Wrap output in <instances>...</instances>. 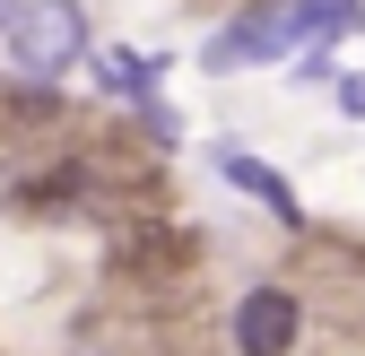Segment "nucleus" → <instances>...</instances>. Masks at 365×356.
<instances>
[{"label":"nucleus","instance_id":"nucleus-1","mask_svg":"<svg viewBox=\"0 0 365 356\" xmlns=\"http://www.w3.org/2000/svg\"><path fill=\"white\" fill-rule=\"evenodd\" d=\"M9 35V61L26 78H61L78 53H87V18H78V0H18V18L0 26Z\"/></svg>","mask_w":365,"mask_h":356},{"label":"nucleus","instance_id":"nucleus-2","mask_svg":"<svg viewBox=\"0 0 365 356\" xmlns=\"http://www.w3.org/2000/svg\"><path fill=\"white\" fill-rule=\"evenodd\" d=\"M296 35H304V26H296V0H252V9L209 43V61H217V70H235V61H279Z\"/></svg>","mask_w":365,"mask_h":356},{"label":"nucleus","instance_id":"nucleus-3","mask_svg":"<svg viewBox=\"0 0 365 356\" xmlns=\"http://www.w3.org/2000/svg\"><path fill=\"white\" fill-rule=\"evenodd\" d=\"M235 347L244 356H287L296 347V295L287 287H252L235 304Z\"/></svg>","mask_w":365,"mask_h":356},{"label":"nucleus","instance_id":"nucleus-4","mask_svg":"<svg viewBox=\"0 0 365 356\" xmlns=\"http://www.w3.org/2000/svg\"><path fill=\"white\" fill-rule=\"evenodd\" d=\"M217 165L235 174V183H244V192H252V200H261L269 217H279V226H296V192H287V183H279V174H269V165H252L244 148H217Z\"/></svg>","mask_w":365,"mask_h":356},{"label":"nucleus","instance_id":"nucleus-5","mask_svg":"<svg viewBox=\"0 0 365 356\" xmlns=\"http://www.w3.org/2000/svg\"><path fill=\"white\" fill-rule=\"evenodd\" d=\"M296 26L304 35H348V26H365V0H296Z\"/></svg>","mask_w":365,"mask_h":356},{"label":"nucleus","instance_id":"nucleus-6","mask_svg":"<svg viewBox=\"0 0 365 356\" xmlns=\"http://www.w3.org/2000/svg\"><path fill=\"white\" fill-rule=\"evenodd\" d=\"M105 87H122V96H148V61H130V53H105Z\"/></svg>","mask_w":365,"mask_h":356},{"label":"nucleus","instance_id":"nucleus-7","mask_svg":"<svg viewBox=\"0 0 365 356\" xmlns=\"http://www.w3.org/2000/svg\"><path fill=\"white\" fill-rule=\"evenodd\" d=\"M339 105H348V113L365 122V70H356V78H339Z\"/></svg>","mask_w":365,"mask_h":356},{"label":"nucleus","instance_id":"nucleus-8","mask_svg":"<svg viewBox=\"0 0 365 356\" xmlns=\"http://www.w3.org/2000/svg\"><path fill=\"white\" fill-rule=\"evenodd\" d=\"M9 18H18V0H0V26H9Z\"/></svg>","mask_w":365,"mask_h":356}]
</instances>
